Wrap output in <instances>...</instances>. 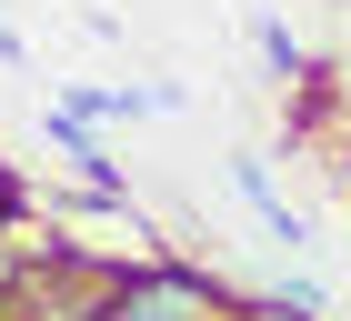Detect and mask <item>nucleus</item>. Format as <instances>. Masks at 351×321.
I'll list each match as a JSON object with an SVG mask.
<instances>
[{
  "instance_id": "obj_1",
  "label": "nucleus",
  "mask_w": 351,
  "mask_h": 321,
  "mask_svg": "<svg viewBox=\"0 0 351 321\" xmlns=\"http://www.w3.org/2000/svg\"><path fill=\"white\" fill-rule=\"evenodd\" d=\"M90 321H231V292L211 271H181V261H141L121 281H101V311Z\"/></svg>"
},
{
  "instance_id": "obj_2",
  "label": "nucleus",
  "mask_w": 351,
  "mask_h": 321,
  "mask_svg": "<svg viewBox=\"0 0 351 321\" xmlns=\"http://www.w3.org/2000/svg\"><path fill=\"white\" fill-rule=\"evenodd\" d=\"M231 191H241L251 211H261V231H271V241H281V251H301V241H311V221H301V211H291V201H281V191H271V171H261V160H251V151H241V160H231Z\"/></svg>"
},
{
  "instance_id": "obj_3",
  "label": "nucleus",
  "mask_w": 351,
  "mask_h": 321,
  "mask_svg": "<svg viewBox=\"0 0 351 321\" xmlns=\"http://www.w3.org/2000/svg\"><path fill=\"white\" fill-rule=\"evenodd\" d=\"M251 40H261V71H271V80H301V71H311V60H301V40H291L281 21H251Z\"/></svg>"
},
{
  "instance_id": "obj_4",
  "label": "nucleus",
  "mask_w": 351,
  "mask_h": 321,
  "mask_svg": "<svg viewBox=\"0 0 351 321\" xmlns=\"http://www.w3.org/2000/svg\"><path fill=\"white\" fill-rule=\"evenodd\" d=\"M271 311H301V321H322V311H331V292L311 281V271H291V281L271 292Z\"/></svg>"
},
{
  "instance_id": "obj_5",
  "label": "nucleus",
  "mask_w": 351,
  "mask_h": 321,
  "mask_svg": "<svg viewBox=\"0 0 351 321\" xmlns=\"http://www.w3.org/2000/svg\"><path fill=\"white\" fill-rule=\"evenodd\" d=\"M10 211H21V181H10V171H0V231H10Z\"/></svg>"
}]
</instances>
